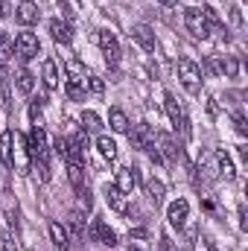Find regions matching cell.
<instances>
[{"label":"cell","instance_id":"cell-1","mask_svg":"<svg viewBox=\"0 0 248 251\" xmlns=\"http://www.w3.org/2000/svg\"><path fill=\"white\" fill-rule=\"evenodd\" d=\"M26 152L29 158L35 161L38 173H41V181H50V149H47V134L41 126H35L29 131V140H26Z\"/></svg>","mask_w":248,"mask_h":251},{"label":"cell","instance_id":"cell-2","mask_svg":"<svg viewBox=\"0 0 248 251\" xmlns=\"http://www.w3.org/2000/svg\"><path fill=\"white\" fill-rule=\"evenodd\" d=\"M184 26H187V32H190L193 38H207V35H210L207 18H204V9H196V6L184 9Z\"/></svg>","mask_w":248,"mask_h":251},{"label":"cell","instance_id":"cell-3","mask_svg":"<svg viewBox=\"0 0 248 251\" xmlns=\"http://www.w3.org/2000/svg\"><path fill=\"white\" fill-rule=\"evenodd\" d=\"M178 79H181V85L190 94H198V88H201V67L193 59H181L178 62Z\"/></svg>","mask_w":248,"mask_h":251},{"label":"cell","instance_id":"cell-4","mask_svg":"<svg viewBox=\"0 0 248 251\" xmlns=\"http://www.w3.org/2000/svg\"><path fill=\"white\" fill-rule=\"evenodd\" d=\"M41 53V44H38V38L32 35V32H21L18 38H15V56L21 59V62H29V59H35Z\"/></svg>","mask_w":248,"mask_h":251},{"label":"cell","instance_id":"cell-5","mask_svg":"<svg viewBox=\"0 0 248 251\" xmlns=\"http://www.w3.org/2000/svg\"><path fill=\"white\" fill-rule=\"evenodd\" d=\"M164 108H167L170 120H173V126H175V131H181L184 137H190V123H187L184 111H181V105L175 102V97H173V94H164Z\"/></svg>","mask_w":248,"mask_h":251},{"label":"cell","instance_id":"cell-6","mask_svg":"<svg viewBox=\"0 0 248 251\" xmlns=\"http://www.w3.org/2000/svg\"><path fill=\"white\" fill-rule=\"evenodd\" d=\"M97 41H99V47H102V53H105V62L111 64V67H117V64H120V47H117L114 32L99 29V32H97Z\"/></svg>","mask_w":248,"mask_h":251},{"label":"cell","instance_id":"cell-7","mask_svg":"<svg viewBox=\"0 0 248 251\" xmlns=\"http://www.w3.org/2000/svg\"><path fill=\"white\" fill-rule=\"evenodd\" d=\"M128 140L134 149H149L155 143V134H152V126L149 123H137L131 131H128Z\"/></svg>","mask_w":248,"mask_h":251},{"label":"cell","instance_id":"cell-8","mask_svg":"<svg viewBox=\"0 0 248 251\" xmlns=\"http://www.w3.org/2000/svg\"><path fill=\"white\" fill-rule=\"evenodd\" d=\"M15 18H18V24L32 26V24H38L41 12H38V6H35L32 0H21V3H18V9H15Z\"/></svg>","mask_w":248,"mask_h":251},{"label":"cell","instance_id":"cell-9","mask_svg":"<svg viewBox=\"0 0 248 251\" xmlns=\"http://www.w3.org/2000/svg\"><path fill=\"white\" fill-rule=\"evenodd\" d=\"M155 140H158V146H161V158H164V161H178V158H181V149L175 146V140H173L167 131H155Z\"/></svg>","mask_w":248,"mask_h":251},{"label":"cell","instance_id":"cell-10","mask_svg":"<svg viewBox=\"0 0 248 251\" xmlns=\"http://www.w3.org/2000/svg\"><path fill=\"white\" fill-rule=\"evenodd\" d=\"M187 216H190V204H187V199H175V201L170 204V210H167L170 225H173V228H181V225L187 222Z\"/></svg>","mask_w":248,"mask_h":251},{"label":"cell","instance_id":"cell-11","mask_svg":"<svg viewBox=\"0 0 248 251\" xmlns=\"http://www.w3.org/2000/svg\"><path fill=\"white\" fill-rule=\"evenodd\" d=\"M131 38L143 47V53H155V32L146 26V24H137L131 26Z\"/></svg>","mask_w":248,"mask_h":251},{"label":"cell","instance_id":"cell-12","mask_svg":"<svg viewBox=\"0 0 248 251\" xmlns=\"http://www.w3.org/2000/svg\"><path fill=\"white\" fill-rule=\"evenodd\" d=\"M91 237H94L97 243L108 246V249H111V246H117V234H114V231H111V228H108L102 219H97V222H94V228H91Z\"/></svg>","mask_w":248,"mask_h":251},{"label":"cell","instance_id":"cell-13","mask_svg":"<svg viewBox=\"0 0 248 251\" xmlns=\"http://www.w3.org/2000/svg\"><path fill=\"white\" fill-rule=\"evenodd\" d=\"M12 143H15V131H3V134H0V161H3V167H9V170H15Z\"/></svg>","mask_w":248,"mask_h":251},{"label":"cell","instance_id":"cell-14","mask_svg":"<svg viewBox=\"0 0 248 251\" xmlns=\"http://www.w3.org/2000/svg\"><path fill=\"white\" fill-rule=\"evenodd\" d=\"M114 187L120 190L123 196H128L131 190L137 187V170H131V167H125V170H117V184Z\"/></svg>","mask_w":248,"mask_h":251},{"label":"cell","instance_id":"cell-15","mask_svg":"<svg viewBox=\"0 0 248 251\" xmlns=\"http://www.w3.org/2000/svg\"><path fill=\"white\" fill-rule=\"evenodd\" d=\"M50 35H53V41H59V44H70V38H73V29H70V21H50Z\"/></svg>","mask_w":248,"mask_h":251},{"label":"cell","instance_id":"cell-16","mask_svg":"<svg viewBox=\"0 0 248 251\" xmlns=\"http://www.w3.org/2000/svg\"><path fill=\"white\" fill-rule=\"evenodd\" d=\"M50 240H53V246L59 251L70 249V234H67V228H64L62 222H50Z\"/></svg>","mask_w":248,"mask_h":251},{"label":"cell","instance_id":"cell-17","mask_svg":"<svg viewBox=\"0 0 248 251\" xmlns=\"http://www.w3.org/2000/svg\"><path fill=\"white\" fill-rule=\"evenodd\" d=\"M41 79H44V85H47V91H56L59 88V67L53 59H47L44 67H41Z\"/></svg>","mask_w":248,"mask_h":251},{"label":"cell","instance_id":"cell-18","mask_svg":"<svg viewBox=\"0 0 248 251\" xmlns=\"http://www.w3.org/2000/svg\"><path fill=\"white\" fill-rule=\"evenodd\" d=\"M108 126H111L117 134H125V131H128V117L123 114V108H111V111H108Z\"/></svg>","mask_w":248,"mask_h":251},{"label":"cell","instance_id":"cell-19","mask_svg":"<svg viewBox=\"0 0 248 251\" xmlns=\"http://www.w3.org/2000/svg\"><path fill=\"white\" fill-rule=\"evenodd\" d=\"M97 149H99V155H102V158H108V161H114V158H117V143H114L108 134H99V137H97Z\"/></svg>","mask_w":248,"mask_h":251},{"label":"cell","instance_id":"cell-20","mask_svg":"<svg viewBox=\"0 0 248 251\" xmlns=\"http://www.w3.org/2000/svg\"><path fill=\"white\" fill-rule=\"evenodd\" d=\"M67 225H70V234H73L76 240H82V237H85V216H82V210H70Z\"/></svg>","mask_w":248,"mask_h":251},{"label":"cell","instance_id":"cell-21","mask_svg":"<svg viewBox=\"0 0 248 251\" xmlns=\"http://www.w3.org/2000/svg\"><path fill=\"white\" fill-rule=\"evenodd\" d=\"M64 94H67L73 102L85 100V79H67V85H64Z\"/></svg>","mask_w":248,"mask_h":251},{"label":"cell","instance_id":"cell-22","mask_svg":"<svg viewBox=\"0 0 248 251\" xmlns=\"http://www.w3.org/2000/svg\"><path fill=\"white\" fill-rule=\"evenodd\" d=\"M105 201L114 207V210H120V213H125V201H123V193L114 187V184H105Z\"/></svg>","mask_w":248,"mask_h":251},{"label":"cell","instance_id":"cell-23","mask_svg":"<svg viewBox=\"0 0 248 251\" xmlns=\"http://www.w3.org/2000/svg\"><path fill=\"white\" fill-rule=\"evenodd\" d=\"M12 53H15V41H12L6 32H0V67H6V64H9Z\"/></svg>","mask_w":248,"mask_h":251},{"label":"cell","instance_id":"cell-24","mask_svg":"<svg viewBox=\"0 0 248 251\" xmlns=\"http://www.w3.org/2000/svg\"><path fill=\"white\" fill-rule=\"evenodd\" d=\"M213 158H216V164H219V173H222L228 181H234V178H237V173H234V164H231V158H228L225 152H216Z\"/></svg>","mask_w":248,"mask_h":251},{"label":"cell","instance_id":"cell-25","mask_svg":"<svg viewBox=\"0 0 248 251\" xmlns=\"http://www.w3.org/2000/svg\"><path fill=\"white\" fill-rule=\"evenodd\" d=\"M219 70H222L228 79H237V76H240V62H237V56H222Z\"/></svg>","mask_w":248,"mask_h":251},{"label":"cell","instance_id":"cell-26","mask_svg":"<svg viewBox=\"0 0 248 251\" xmlns=\"http://www.w3.org/2000/svg\"><path fill=\"white\" fill-rule=\"evenodd\" d=\"M32 85H35V76L29 70H18V91L21 94H32Z\"/></svg>","mask_w":248,"mask_h":251},{"label":"cell","instance_id":"cell-27","mask_svg":"<svg viewBox=\"0 0 248 251\" xmlns=\"http://www.w3.org/2000/svg\"><path fill=\"white\" fill-rule=\"evenodd\" d=\"M82 126H85V131H99L102 128V120H99L97 111H85L82 114Z\"/></svg>","mask_w":248,"mask_h":251},{"label":"cell","instance_id":"cell-28","mask_svg":"<svg viewBox=\"0 0 248 251\" xmlns=\"http://www.w3.org/2000/svg\"><path fill=\"white\" fill-rule=\"evenodd\" d=\"M146 193H149V199H152V201H155V207H158V204H161V199H164V184L152 178V181L146 184Z\"/></svg>","mask_w":248,"mask_h":251},{"label":"cell","instance_id":"cell-29","mask_svg":"<svg viewBox=\"0 0 248 251\" xmlns=\"http://www.w3.org/2000/svg\"><path fill=\"white\" fill-rule=\"evenodd\" d=\"M3 210H6V216H9V225L18 228V204L12 207V196H9V193L3 196Z\"/></svg>","mask_w":248,"mask_h":251},{"label":"cell","instance_id":"cell-30","mask_svg":"<svg viewBox=\"0 0 248 251\" xmlns=\"http://www.w3.org/2000/svg\"><path fill=\"white\" fill-rule=\"evenodd\" d=\"M67 76H70V79H85V67H82V62L70 59V62H67Z\"/></svg>","mask_w":248,"mask_h":251},{"label":"cell","instance_id":"cell-31","mask_svg":"<svg viewBox=\"0 0 248 251\" xmlns=\"http://www.w3.org/2000/svg\"><path fill=\"white\" fill-rule=\"evenodd\" d=\"M88 88H91L94 94H105V82H102L99 76H88Z\"/></svg>","mask_w":248,"mask_h":251},{"label":"cell","instance_id":"cell-32","mask_svg":"<svg viewBox=\"0 0 248 251\" xmlns=\"http://www.w3.org/2000/svg\"><path fill=\"white\" fill-rule=\"evenodd\" d=\"M41 105H44V97H38V100L29 102V117L32 120H41Z\"/></svg>","mask_w":248,"mask_h":251},{"label":"cell","instance_id":"cell-33","mask_svg":"<svg viewBox=\"0 0 248 251\" xmlns=\"http://www.w3.org/2000/svg\"><path fill=\"white\" fill-rule=\"evenodd\" d=\"M0 251H18V243L9 234H3V231H0Z\"/></svg>","mask_w":248,"mask_h":251},{"label":"cell","instance_id":"cell-34","mask_svg":"<svg viewBox=\"0 0 248 251\" xmlns=\"http://www.w3.org/2000/svg\"><path fill=\"white\" fill-rule=\"evenodd\" d=\"M234 128H237V134H243V137L248 134V120L243 114H234Z\"/></svg>","mask_w":248,"mask_h":251},{"label":"cell","instance_id":"cell-35","mask_svg":"<svg viewBox=\"0 0 248 251\" xmlns=\"http://www.w3.org/2000/svg\"><path fill=\"white\" fill-rule=\"evenodd\" d=\"M76 193H79V199H82V204H85V207H91V204H94V199H91V190H88V187L76 190Z\"/></svg>","mask_w":248,"mask_h":251},{"label":"cell","instance_id":"cell-36","mask_svg":"<svg viewBox=\"0 0 248 251\" xmlns=\"http://www.w3.org/2000/svg\"><path fill=\"white\" fill-rule=\"evenodd\" d=\"M228 12H231V21H234V24L240 26V24H243V15H240V6H228Z\"/></svg>","mask_w":248,"mask_h":251},{"label":"cell","instance_id":"cell-37","mask_svg":"<svg viewBox=\"0 0 248 251\" xmlns=\"http://www.w3.org/2000/svg\"><path fill=\"white\" fill-rule=\"evenodd\" d=\"M0 94H3V105L9 108V85H6V79H0Z\"/></svg>","mask_w":248,"mask_h":251},{"label":"cell","instance_id":"cell-38","mask_svg":"<svg viewBox=\"0 0 248 251\" xmlns=\"http://www.w3.org/2000/svg\"><path fill=\"white\" fill-rule=\"evenodd\" d=\"M196 251H216L210 243H204V240H196Z\"/></svg>","mask_w":248,"mask_h":251},{"label":"cell","instance_id":"cell-39","mask_svg":"<svg viewBox=\"0 0 248 251\" xmlns=\"http://www.w3.org/2000/svg\"><path fill=\"white\" fill-rule=\"evenodd\" d=\"M59 6L64 9V15H67V18L73 15V6H70V0H59Z\"/></svg>","mask_w":248,"mask_h":251},{"label":"cell","instance_id":"cell-40","mask_svg":"<svg viewBox=\"0 0 248 251\" xmlns=\"http://www.w3.org/2000/svg\"><path fill=\"white\" fill-rule=\"evenodd\" d=\"M204 73H216V62H213V59L204 62Z\"/></svg>","mask_w":248,"mask_h":251},{"label":"cell","instance_id":"cell-41","mask_svg":"<svg viewBox=\"0 0 248 251\" xmlns=\"http://www.w3.org/2000/svg\"><path fill=\"white\" fill-rule=\"evenodd\" d=\"M131 237H137V240H143V237H146V231H143V228H134V231H131Z\"/></svg>","mask_w":248,"mask_h":251},{"label":"cell","instance_id":"cell-42","mask_svg":"<svg viewBox=\"0 0 248 251\" xmlns=\"http://www.w3.org/2000/svg\"><path fill=\"white\" fill-rule=\"evenodd\" d=\"M9 15V6H6V0H0V18H6Z\"/></svg>","mask_w":248,"mask_h":251},{"label":"cell","instance_id":"cell-43","mask_svg":"<svg viewBox=\"0 0 248 251\" xmlns=\"http://www.w3.org/2000/svg\"><path fill=\"white\" fill-rule=\"evenodd\" d=\"M158 3H164V6H173V3H175V0H158Z\"/></svg>","mask_w":248,"mask_h":251}]
</instances>
